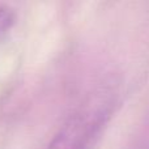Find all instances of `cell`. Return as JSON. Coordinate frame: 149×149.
I'll return each instance as SVG.
<instances>
[{
    "label": "cell",
    "instance_id": "cell-1",
    "mask_svg": "<svg viewBox=\"0 0 149 149\" xmlns=\"http://www.w3.org/2000/svg\"><path fill=\"white\" fill-rule=\"evenodd\" d=\"M102 111H85L72 115L46 149H84L101 124Z\"/></svg>",
    "mask_w": 149,
    "mask_h": 149
}]
</instances>
